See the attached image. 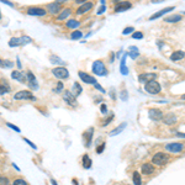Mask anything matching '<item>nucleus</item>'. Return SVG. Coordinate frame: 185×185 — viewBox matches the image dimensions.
Segmentation results:
<instances>
[{
  "mask_svg": "<svg viewBox=\"0 0 185 185\" xmlns=\"http://www.w3.org/2000/svg\"><path fill=\"white\" fill-rule=\"evenodd\" d=\"M181 99H184V100H185V94H184V95L181 96Z\"/></svg>",
  "mask_w": 185,
  "mask_h": 185,
  "instance_id": "13d9d810",
  "label": "nucleus"
},
{
  "mask_svg": "<svg viewBox=\"0 0 185 185\" xmlns=\"http://www.w3.org/2000/svg\"><path fill=\"white\" fill-rule=\"evenodd\" d=\"M32 42V38L31 37H29V36H22V37H20V45H29V43H31Z\"/></svg>",
  "mask_w": 185,
  "mask_h": 185,
  "instance_id": "cd10ccee",
  "label": "nucleus"
},
{
  "mask_svg": "<svg viewBox=\"0 0 185 185\" xmlns=\"http://www.w3.org/2000/svg\"><path fill=\"white\" fill-rule=\"evenodd\" d=\"M151 2H152L153 4H155V3H159V2H163V0H151Z\"/></svg>",
  "mask_w": 185,
  "mask_h": 185,
  "instance_id": "5fc2aeb1",
  "label": "nucleus"
},
{
  "mask_svg": "<svg viewBox=\"0 0 185 185\" xmlns=\"http://www.w3.org/2000/svg\"><path fill=\"white\" fill-rule=\"evenodd\" d=\"M11 78L12 79H15V80L20 82V83H25V77L21 72H17V71H14L11 73Z\"/></svg>",
  "mask_w": 185,
  "mask_h": 185,
  "instance_id": "6ab92c4d",
  "label": "nucleus"
},
{
  "mask_svg": "<svg viewBox=\"0 0 185 185\" xmlns=\"http://www.w3.org/2000/svg\"><path fill=\"white\" fill-rule=\"evenodd\" d=\"M132 179H133V184H135V185H141V184H142V179H141V175L138 174V171H135V173H133V177H132Z\"/></svg>",
  "mask_w": 185,
  "mask_h": 185,
  "instance_id": "a878e982",
  "label": "nucleus"
},
{
  "mask_svg": "<svg viewBox=\"0 0 185 185\" xmlns=\"http://www.w3.org/2000/svg\"><path fill=\"white\" fill-rule=\"evenodd\" d=\"M63 99H64V101L67 102V104H69V105H73V106H75L77 105V99H75V96L72 94V91H69V90H67L63 94Z\"/></svg>",
  "mask_w": 185,
  "mask_h": 185,
  "instance_id": "1a4fd4ad",
  "label": "nucleus"
},
{
  "mask_svg": "<svg viewBox=\"0 0 185 185\" xmlns=\"http://www.w3.org/2000/svg\"><path fill=\"white\" fill-rule=\"evenodd\" d=\"M49 61H51L52 63H55V64H64V62H63L59 57H57V56H55V55H52V56L49 57Z\"/></svg>",
  "mask_w": 185,
  "mask_h": 185,
  "instance_id": "7c9ffc66",
  "label": "nucleus"
},
{
  "mask_svg": "<svg viewBox=\"0 0 185 185\" xmlns=\"http://www.w3.org/2000/svg\"><path fill=\"white\" fill-rule=\"evenodd\" d=\"M0 67H2V68H5V65H4V61H3V59H0Z\"/></svg>",
  "mask_w": 185,
  "mask_h": 185,
  "instance_id": "603ef678",
  "label": "nucleus"
},
{
  "mask_svg": "<svg viewBox=\"0 0 185 185\" xmlns=\"http://www.w3.org/2000/svg\"><path fill=\"white\" fill-rule=\"evenodd\" d=\"M62 89H63V83L59 82V83L57 84V89H55V91H61Z\"/></svg>",
  "mask_w": 185,
  "mask_h": 185,
  "instance_id": "a18cd8bd",
  "label": "nucleus"
},
{
  "mask_svg": "<svg viewBox=\"0 0 185 185\" xmlns=\"http://www.w3.org/2000/svg\"><path fill=\"white\" fill-rule=\"evenodd\" d=\"M144 90H146L147 92H149V94H158V92L161 91V84L158 83L157 80H149L146 83V85H144Z\"/></svg>",
  "mask_w": 185,
  "mask_h": 185,
  "instance_id": "f03ea898",
  "label": "nucleus"
},
{
  "mask_svg": "<svg viewBox=\"0 0 185 185\" xmlns=\"http://www.w3.org/2000/svg\"><path fill=\"white\" fill-rule=\"evenodd\" d=\"M92 6H94V4H92L91 2H89V3H88V2H85L84 4H82L80 6H79V9L77 10V14H78V15H82V14H84V12L89 11V10H90Z\"/></svg>",
  "mask_w": 185,
  "mask_h": 185,
  "instance_id": "f8f14e48",
  "label": "nucleus"
},
{
  "mask_svg": "<svg viewBox=\"0 0 185 185\" xmlns=\"http://www.w3.org/2000/svg\"><path fill=\"white\" fill-rule=\"evenodd\" d=\"M0 185H9V179L6 177H0Z\"/></svg>",
  "mask_w": 185,
  "mask_h": 185,
  "instance_id": "e433bc0d",
  "label": "nucleus"
},
{
  "mask_svg": "<svg viewBox=\"0 0 185 185\" xmlns=\"http://www.w3.org/2000/svg\"><path fill=\"white\" fill-rule=\"evenodd\" d=\"M138 55H140V51H138L137 47H130V48H128V53H127V56H130L131 58H137Z\"/></svg>",
  "mask_w": 185,
  "mask_h": 185,
  "instance_id": "412c9836",
  "label": "nucleus"
},
{
  "mask_svg": "<svg viewBox=\"0 0 185 185\" xmlns=\"http://www.w3.org/2000/svg\"><path fill=\"white\" fill-rule=\"evenodd\" d=\"M92 72L96 75H105L106 74V68L104 67V63L101 61H95L92 64Z\"/></svg>",
  "mask_w": 185,
  "mask_h": 185,
  "instance_id": "7ed1b4c3",
  "label": "nucleus"
},
{
  "mask_svg": "<svg viewBox=\"0 0 185 185\" xmlns=\"http://www.w3.org/2000/svg\"><path fill=\"white\" fill-rule=\"evenodd\" d=\"M17 67L21 68V63H20V59H19V58H17Z\"/></svg>",
  "mask_w": 185,
  "mask_h": 185,
  "instance_id": "6e6d98bb",
  "label": "nucleus"
},
{
  "mask_svg": "<svg viewBox=\"0 0 185 185\" xmlns=\"http://www.w3.org/2000/svg\"><path fill=\"white\" fill-rule=\"evenodd\" d=\"M82 92V86L79 85V83H74V85H73V89H72V94L74 95V96H77V95H79Z\"/></svg>",
  "mask_w": 185,
  "mask_h": 185,
  "instance_id": "5701e85b",
  "label": "nucleus"
},
{
  "mask_svg": "<svg viewBox=\"0 0 185 185\" xmlns=\"http://www.w3.org/2000/svg\"><path fill=\"white\" fill-rule=\"evenodd\" d=\"M101 112H102V114H106V112H108V110H106V105H105V104L101 105Z\"/></svg>",
  "mask_w": 185,
  "mask_h": 185,
  "instance_id": "49530a36",
  "label": "nucleus"
},
{
  "mask_svg": "<svg viewBox=\"0 0 185 185\" xmlns=\"http://www.w3.org/2000/svg\"><path fill=\"white\" fill-rule=\"evenodd\" d=\"M65 25H67V27H69V29H77V27H79V25L80 24H79V21L72 19V20H68Z\"/></svg>",
  "mask_w": 185,
  "mask_h": 185,
  "instance_id": "b1692460",
  "label": "nucleus"
},
{
  "mask_svg": "<svg viewBox=\"0 0 185 185\" xmlns=\"http://www.w3.org/2000/svg\"><path fill=\"white\" fill-rule=\"evenodd\" d=\"M185 57V52L184 51H175L173 55L170 56V59L171 61H180Z\"/></svg>",
  "mask_w": 185,
  "mask_h": 185,
  "instance_id": "aec40b11",
  "label": "nucleus"
},
{
  "mask_svg": "<svg viewBox=\"0 0 185 185\" xmlns=\"http://www.w3.org/2000/svg\"><path fill=\"white\" fill-rule=\"evenodd\" d=\"M92 131H94V128H90L88 132L89 133H86V136H88V141H86V146H90V143H91V136H92Z\"/></svg>",
  "mask_w": 185,
  "mask_h": 185,
  "instance_id": "f704fd0d",
  "label": "nucleus"
},
{
  "mask_svg": "<svg viewBox=\"0 0 185 185\" xmlns=\"http://www.w3.org/2000/svg\"><path fill=\"white\" fill-rule=\"evenodd\" d=\"M128 92L126 91V90H122L121 92H120V98H121V100H124V101H126L127 99H128Z\"/></svg>",
  "mask_w": 185,
  "mask_h": 185,
  "instance_id": "c9c22d12",
  "label": "nucleus"
},
{
  "mask_svg": "<svg viewBox=\"0 0 185 185\" xmlns=\"http://www.w3.org/2000/svg\"><path fill=\"white\" fill-rule=\"evenodd\" d=\"M104 149H105V143H102L100 147H98V148H96V152H98V153H102V151H104Z\"/></svg>",
  "mask_w": 185,
  "mask_h": 185,
  "instance_id": "c03bdc74",
  "label": "nucleus"
},
{
  "mask_svg": "<svg viewBox=\"0 0 185 185\" xmlns=\"http://www.w3.org/2000/svg\"><path fill=\"white\" fill-rule=\"evenodd\" d=\"M173 10H174V6H170V8H164V9H162L161 11L155 12L154 15H152V16L149 17V20H155V19L161 17V16H163L164 14H167V12H170V11H173Z\"/></svg>",
  "mask_w": 185,
  "mask_h": 185,
  "instance_id": "ddd939ff",
  "label": "nucleus"
},
{
  "mask_svg": "<svg viewBox=\"0 0 185 185\" xmlns=\"http://www.w3.org/2000/svg\"><path fill=\"white\" fill-rule=\"evenodd\" d=\"M6 126H8V127H10V128H12V130H14V131H16V132H21V131H20V128H19V127H16L15 125H11V124H6Z\"/></svg>",
  "mask_w": 185,
  "mask_h": 185,
  "instance_id": "79ce46f5",
  "label": "nucleus"
},
{
  "mask_svg": "<svg viewBox=\"0 0 185 185\" xmlns=\"http://www.w3.org/2000/svg\"><path fill=\"white\" fill-rule=\"evenodd\" d=\"M112 118H114V116L111 115V116H110V118H108V120H105V122L102 124V126H106V125H108V124H109V122H110V121L112 120Z\"/></svg>",
  "mask_w": 185,
  "mask_h": 185,
  "instance_id": "de8ad7c7",
  "label": "nucleus"
},
{
  "mask_svg": "<svg viewBox=\"0 0 185 185\" xmlns=\"http://www.w3.org/2000/svg\"><path fill=\"white\" fill-rule=\"evenodd\" d=\"M131 6H132V4H131V3H128V2H122V3H118V4L115 6V12H121V11L128 10Z\"/></svg>",
  "mask_w": 185,
  "mask_h": 185,
  "instance_id": "4468645a",
  "label": "nucleus"
},
{
  "mask_svg": "<svg viewBox=\"0 0 185 185\" xmlns=\"http://www.w3.org/2000/svg\"><path fill=\"white\" fill-rule=\"evenodd\" d=\"M168 161H169V155H168L167 153H164V152H158V153H155V154L153 155V158H152L153 164H155V165H158V167H162V165L167 164Z\"/></svg>",
  "mask_w": 185,
  "mask_h": 185,
  "instance_id": "f257e3e1",
  "label": "nucleus"
},
{
  "mask_svg": "<svg viewBox=\"0 0 185 185\" xmlns=\"http://www.w3.org/2000/svg\"><path fill=\"white\" fill-rule=\"evenodd\" d=\"M27 78H29V86L31 89H37L38 85H37V80H36L35 75L31 72H27Z\"/></svg>",
  "mask_w": 185,
  "mask_h": 185,
  "instance_id": "dca6fc26",
  "label": "nucleus"
},
{
  "mask_svg": "<svg viewBox=\"0 0 185 185\" xmlns=\"http://www.w3.org/2000/svg\"><path fill=\"white\" fill-rule=\"evenodd\" d=\"M69 15H71V9H64V10L61 12V14H59L58 20H64V19H67Z\"/></svg>",
  "mask_w": 185,
  "mask_h": 185,
  "instance_id": "393cba45",
  "label": "nucleus"
},
{
  "mask_svg": "<svg viewBox=\"0 0 185 185\" xmlns=\"http://www.w3.org/2000/svg\"><path fill=\"white\" fill-rule=\"evenodd\" d=\"M127 56V55H126ZM126 56L122 58V61H121V73L124 74V75H126V74H128V69L126 68Z\"/></svg>",
  "mask_w": 185,
  "mask_h": 185,
  "instance_id": "c756f323",
  "label": "nucleus"
},
{
  "mask_svg": "<svg viewBox=\"0 0 185 185\" xmlns=\"http://www.w3.org/2000/svg\"><path fill=\"white\" fill-rule=\"evenodd\" d=\"M51 183H52V184H53V185H57V183H56V180H53V179H52V180H51Z\"/></svg>",
  "mask_w": 185,
  "mask_h": 185,
  "instance_id": "4d7b16f0",
  "label": "nucleus"
},
{
  "mask_svg": "<svg viewBox=\"0 0 185 185\" xmlns=\"http://www.w3.org/2000/svg\"><path fill=\"white\" fill-rule=\"evenodd\" d=\"M82 37H83V33L80 31H74L71 35V38L72 39H79V38H82Z\"/></svg>",
  "mask_w": 185,
  "mask_h": 185,
  "instance_id": "72a5a7b5",
  "label": "nucleus"
},
{
  "mask_svg": "<svg viewBox=\"0 0 185 185\" xmlns=\"http://www.w3.org/2000/svg\"><path fill=\"white\" fill-rule=\"evenodd\" d=\"M78 74H79V78H80L84 83H86V84H92V85L96 84V79H95L94 77H91V75H89V74H86V73H84V72H79Z\"/></svg>",
  "mask_w": 185,
  "mask_h": 185,
  "instance_id": "6e6552de",
  "label": "nucleus"
},
{
  "mask_svg": "<svg viewBox=\"0 0 185 185\" xmlns=\"http://www.w3.org/2000/svg\"><path fill=\"white\" fill-rule=\"evenodd\" d=\"M94 86H95V88H96V89H99V90H100V91H101V92H105V90H104V89H102V88H101V86H100V85H99V84H98V83H96V84H95V85H94Z\"/></svg>",
  "mask_w": 185,
  "mask_h": 185,
  "instance_id": "09e8293b",
  "label": "nucleus"
},
{
  "mask_svg": "<svg viewBox=\"0 0 185 185\" xmlns=\"http://www.w3.org/2000/svg\"><path fill=\"white\" fill-rule=\"evenodd\" d=\"M48 10H49L51 14H58L59 10H61V4H59V3L48 4Z\"/></svg>",
  "mask_w": 185,
  "mask_h": 185,
  "instance_id": "a211bd4d",
  "label": "nucleus"
},
{
  "mask_svg": "<svg viewBox=\"0 0 185 185\" xmlns=\"http://www.w3.org/2000/svg\"><path fill=\"white\" fill-rule=\"evenodd\" d=\"M177 136H179V137H185V133H180V132H177Z\"/></svg>",
  "mask_w": 185,
  "mask_h": 185,
  "instance_id": "864d4df0",
  "label": "nucleus"
},
{
  "mask_svg": "<svg viewBox=\"0 0 185 185\" xmlns=\"http://www.w3.org/2000/svg\"><path fill=\"white\" fill-rule=\"evenodd\" d=\"M142 173L146 174V175L153 174V173H154V167H153V164H151V163L143 164V165H142Z\"/></svg>",
  "mask_w": 185,
  "mask_h": 185,
  "instance_id": "2eb2a0df",
  "label": "nucleus"
},
{
  "mask_svg": "<svg viewBox=\"0 0 185 185\" xmlns=\"http://www.w3.org/2000/svg\"><path fill=\"white\" fill-rule=\"evenodd\" d=\"M0 17H2V15H0Z\"/></svg>",
  "mask_w": 185,
  "mask_h": 185,
  "instance_id": "052dcab7",
  "label": "nucleus"
},
{
  "mask_svg": "<svg viewBox=\"0 0 185 185\" xmlns=\"http://www.w3.org/2000/svg\"><path fill=\"white\" fill-rule=\"evenodd\" d=\"M4 65H5V68H11L14 64H12L11 61H4Z\"/></svg>",
  "mask_w": 185,
  "mask_h": 185,
  "instance_id": "37998d69",
  "label": "nucleus"
},
{
  "mask_svg": "<svg viewBox=\"0 0 185 185\" xmlns=\"http://www.w3.org/2000/svg\"><path fill=\"white\" fill-rule=\"evenodd\" d=\"M165 149L168 152H171V153H179V152H181L184 149V146H183V143H178V142L169 143V144L165 146Z\"/></svg>",
  "mask_w": 185,
  "mask_h": 185,
  "instance_id": "423d86ee",
  "label": "nucleus"
},
{
  "mask_svg": "<svg viewBox=\"0 0 185 185\" xmlns=\"http://www.w3.org/2000/svg\"><path fill=\"white\" fill-rule=\"evenodd\" d=\"M27 14L32 16H45L46 15V10L41 8H30L27 10Z\"/></svg>",
  "mask_w": 185,
  "mask_h": 185,
  "instance_id": "9b49d317",
  "label": "nucleus"
},
{
  "mask_svg": "<svg viewBox=\"0 0 185 185\" xmlns=\"http://www.w3.org/2000/svg\"><path fill=\"white\" fill-rule=\"evenodd\" d=\"M14 185H27V183H26L24 179H16L14 181Z\"/></svg>",
  "mask_w": 185,
  "mask_h": 185,
  "instance_id": "4c0bfd02",
  "label": "nucleus"
},
{
  "mask_svg": "<svg viewBox=\"0 0 185 185\" xmlns=\"http://www.w3.org/2000/svg\"><path fill=\"white\" fill-rule=\"evenodd\" d=\"M163 122L165 125H173L177 122V116L174 114H168L165 117H163Z\"/></svg>",
  "mask_w": 185,
  "mask_h": 185,
  "instance_id": "f3484780",
  "label": "nucleus"
},
{
  "mask_svg": "<svg viewBox=\"0 0 185 185\" xmlns=\"http://www.w3.org/2000/svg\"><path fill=\"white\" fill-rule=\"evenodd\" d=\"M180 20H181V16L180 15H171V16H168L165 19L167 22H178Z\"/></svg>",
  "mask_w": 185,
  "mask_h": 185,
  "instance_id": "bb28decb",
  "label": "nucleus"
},
{
  "mask_svg": "<svg viewBox=\"0 0 185 185\" xmlns=\"http://www.w3.org/2000/svg\"><path fill=\"white\" fill-rule=\"evenodd\" d=\"M125 127H126V122H122L117 128H115V130H112V131L110 132V136H116V135H118V133H121V131H122Z\"/></svg>",
  "mask_w": 185,
  "mask_h": 185,
  "instance_id": "4be33fe9",
  "label": "nucleus"
},
{
  "mask_svg": "<svg viewBox=\"0 0 185 185\" xmlns=\"http://www.w3.org/2000/svg\"><path fill=\"white\" fill-rule=\"evenodd\" d=\"M132 37L136 38V39H141V38L143 37V33H142V32H135L133 35H132Z\"/></svg>",
  "mask_w": 185,
  "mask_h": 185,
  "instance_id": "ea45409f",
  "label": "nucleus"
},
{
  "mask_svg": "<svg viewBox=\"0 0 185 185\" xmlns=\"http://www.w3.org/2000/svg\"><path fill=\"white\" fill-rule=\"evenodd\" d=\"M24 141H25L26 143H27V144H30V146H31L33 149H37V146H36V144H33V143H32L30 140H27V138H24Z\"/></svg>",
  "mask_w": 185,
  "mask_h": 185,
  "instance_id": "a19ab883",
  "label": "nucleus"
},
{
  "mask_svg": "<svg viewBox=\"0 0 185 185\" xmlns=\"http://www.w3.org/2000/svg\"><path fill=\"white\" fill-rule=\"evenodd\" d=\"M14 98H15V100H24V99H26V100H30V99L31 100H36V98L27 90H21L19 92H16Z\"/></svg>",
  "mask_w": 185,
  "mask_h": 185,
  "instance_id": "39448f33",
  "label": "nucleus"
},
{
  "mask_svg": "<svg viewBox=\"0 0 185 185\" xmlns=\"http://www.w3.org/2000/svg\"><path fill=\"white\" fill-rule=\"evenodd\" d=\"M10 91V86L8 84H0V94H5V92Z\"/></svg>",
  "mask_w": 185,
  "mask_h": 185,
  "instance_id": "473e14b6",
  "label": "nucleus"
},
{
  "mask_svg": "<svg viewBox=\"0 0 185 185\" xmlns=\"http://www.w3.org/2000/svg\"><path fill=\"white\" fill-rule=\"evenodd\" d=\"M148 116L153 121H159V120L163 118V112L161 110H158V109H151L148 111Z\"/></svg>",
  "mask_w": 185,
  "mask_h": 185,
  "instance_id": "0eeeda50",
  "label": "nucleus"
},
{
  "mask_svg": "<svg viewBox=\"0 0 185 185\" xmlns=\"http://www.w3.org/2000/svg\"><path fill=\"white\" fill-rule=\"evenodd\" d=\"M9 46H10V47H16V46H20V38H17V37L11 38L10 41H9Z\"/></svg>",
  "mask_w": 185,
  "mask_h": 185,
  "instance_id": "2f4dec72",
  "label": "nucleus"
},
{
  "mask_svg": "<svg viewBox=\"0 0 185 185\" xmlns=\"http://www.w3.org/2000/svg\"><path fill=\"white\" fill-rule=\"evenodd\" d=\"M83 162H84V163H83V167H84L85 169H89V168L91 167V161H90V158H89L86 154L83 157Z\"/></svg>",
  "mask_w": 185,
  "mask_h": 185,
  "instance_id": "c85d7f7f",
  "label": "nucleus"
},
{
  "mask_svg": "<svg viewBox=\"0 0 185 185\" xmlns=\"http://www.w3.org/2000/svg\"><path fill=\"white\" fill-rule=\"evenodd\" d=\"M133 31H135V29H133V27H126V29L122 31V33H124V35H128V33L133 32Z\"/></svg>",
  "mask_w": 185,
  "mask_h": 185,
  "instance_id": "58836bf2",
  "label": "nucleus"
},
{
  "mask_svg": "<svg viewBox=\"0 0 185 185\" xmlns=\"http://www.w3.org/2000/svg\"><path fill=\"white\" fill-rule=\"evenodd\" d=\"M52 73H53L55 77H57L58 79H67L69 77V72L65 69L64 67H57L52 69Z\"/></svg>",
  "mask_w": 185,
  "mask_h": 185,
  "instance_id": "20e7f679",
  "label": "nucleus"
},
{
  "mask_svg": "<svg viewBox=\"0 0 185 185\" xmlns=\"http://www.w3.org/2000/svg\"><path fill=\"white\" fill-rule=\"evenodd\" d=\"M0 2H3L4 4H6V5H10V6H12V4L10 3V2H8V0H0Z\"/></svg>",
  "mask_w": 185,
  "mask_h": 185,
  "instance_id": "8fccbe9b",
  "label": "nucleus"
},
{
  "mask_svg": "<svg viewBox=\"0 0 185 185\" xmlns=\"http://www.w3.org/2000/svg\"><path fill=\"white\" fill-rule=\"evenodd\" d=\"M115 2H117V0H115Z\"/></svg>",
  "mask_w": 185,
  "mask_h": 185,
  "instance_id": "bf43d9fd",
  "label": "nucleus"
},
{
  "mask_svg": "<svg viewBox=\"0 0 185 185\" xmlns=\"http://www.w3.org/2000/svg\"><path fill=\"white\" fill-rule=\"evenodd\" d=\"M157 78V74L155 73H143L141 75H138V80L141 83H147L149 80H154Z\"/></svg>",
  "mask_w": 185,
  "mask_h": 185,
  "instance_id": "9d476101",
  "label": "nucleus"
},
{
  "mask_svg": "<svg viewBox=\"0 0 185 185\" xmlns=\"http://www.w3.org/2000/svg\"><path fill=\"white\" fill-rule=\"evenodd\" d=\"M85 2H86V0H75V3H77V4H84Z\"/></svg>",
  "mask_w": 185,
  "mask_h": 185,
  "instance_id": "3c124183",
  "label": "nucleus"
}]
</instances>
